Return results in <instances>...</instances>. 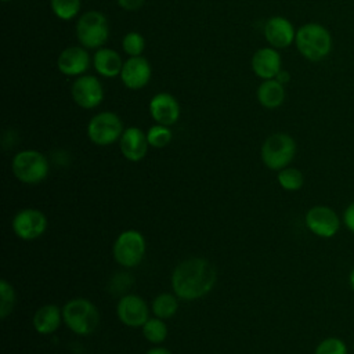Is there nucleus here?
Returning <instances> with one entry per match:
<instances>
[{
	"label": "nucleus",
	"instance_id": "36",
	"mask_svg": "<svg viewBox=\"0 0 354 354\" xmlns=\"http://www.w3.org/2000/svg\"><path fill=\"white\" fill-rule=\"evenodd\" d=\"M353 351H354V342H353Z\"/></svg>",
	"mask_w": 354,
	"mask_h": 354
},
{
	"label": "nucleus",
	"instance_id": "17",
	"mask_svg": "<svg viewBox=\"0 0 354 354\" xmlns=\"http://www.w3.org/2000/svg\"><path fill=\"white\" fill-rule=\"evenodd\" d=\"M252 71L256 76L263 80L275 79L282 66V59L277 48L274 47H263L259 48L250 61Z\"/></svg>",
	"mask_w": 354,
	"mask_h": 354
},
{
	"label": "nucleus",
	"instance_id": "32",
	"mask_svg": "<svg viewBox=\"0 0 354 354\" xmlns=\"http://www.w3.org/2000/svg\"><path fill=\"white\" fill-rule=\"evenodd\" d=\"M275 79L279 82V83H282V84H285V83H288L289 82V79H290V76H289V73L286 72V71H279V73L275 76Z\"/></svg>",
	"mask_w": 354,
	"mask_h": 354
},
{
	"label": "nucleus",
	"instance_id": "14",
	"mask_svg": "<svg viewBox=\"0 0 354 354\" xmlns=\"http://www.w3.org/2000/svg\"><path fill=\"white\" fill-rule=\"evenodd\" d=\"M264 37L274 48H286L295 43L296 29L292 22L281 15L271 17L264 25Z\"/></svg>",
	"mask_w": 354,
	"mask_h": 354
},
{
	"label": "nucleus",
	"instance_id": "30",
	"mask_svg": "<svg viewBox=\"0 0 354 354\" xmlns=\"http://www.w3.org/2000/svg\"><path fill=\"white\" fill-rule=\"evenodd\" d=\"M343 224L351 234H354V201L348 203L343 212Z\"/></svg>",
	"mask_w": 354,
	"mask_h": 354
},
{
	"label": "nucleus",
	"instance_id": "25",
	"mask_svg": "<svg viewBox=\"0 0 354 354\" xmlns=\"http://www.w3.org/2000/svg\"><path fill=\"white\" fill-rule=\"evenodd\" d=\"M142 333L151 343H160L166 339L167 328L160 318H151L142 325Z\"/></svg>",
	"mask_w": 354,
	"mask_h": 354
},
{
	"label": "nucleus",
	"instance_id": "4",
	"mask_svg": "<svg viewBox=\"0 0 354 354\" xmlns=\"http://www.w3.org/2000/svg\"><path fill=\"white\" fill-rule=\"evenodd\" d=\"M296 142L286 133H274L261 145V160L271 170H282L293 160Z\"/></svg>",
	"mask_w": 354,
	"mask_h": 354
},
{
	"label": "nucleus",
	"instance_id": "11",
	"mask_svg": "<svg viewBox=\"0 0 354 354\" xmlns=\"http://www.w3.org/2000/svg\"><path fill=\"white\" fill-rule=\"evenodd\" d=\"M47 228L46 216L36 209H24L12 218V230L17 236L25 241L39 238Z\"/></svg>",
	"mask_w": 354,
	"mask_h": 354
},
{
	"label": "nucleus",
	"instance_id": "15",
	"mask_svg": "<svg viewBox=\"0 0 354 354\" xmlns=\"http://www.w3.org/2000/svg\"><path fill=\"white\" fill-rule=\"evenodd\" d=\"M149 113L156 123L171 126L180 118V104L174 95L158 93L149 101Z\"/></svg>",
	"mask_w": 354,
	"mask_h": 354
},
{
	"label": "nucleus",
	"instance_id": "1",
	"mask_svg": "<svg viewBox=\"0 0 354 354\" xmlns=\"http://www.w3.org/2000/svg\"><path fill=\"white\" fill-rule=\"evenodd\" d=\"M216 282L214 266L202 257L181 261L173 271L171 286L177 297L195 300L205 296Z\"/></svg>",
	"mask_w": 354,
	"mask_h": 354
},
{
	"label": "nucleus",
	"instance_id": "21",
	"mask_svg": "<svg viewBox=\"0 0 354 354\" xmlns=\"http://www.w3.org/2000/svg\"><path fill=\"white\" fill-rule=\"evenodd\" d=\"M62 313L55 304H46L40 307L33 315V326L41 335L53 333L61 324Z\"/></svg>",
	"mask_w": 354,
	"mask_h": 354
},
{
	"label": "nucleus",
	"instance_id": "31",
	"mask_svg": "<svg viewBox=\"0 0 354 354\" xmlns=\"http://www.w3.org/2000/svg\"><path fill=\"white\" fill-rule=\"evenodd\" d=\"M119 7L126 11H137L145 3V0H116Z\"/></svg>",
	"mask_w": 354,
	"mask_h": 354
},
{
	"label": "nucleus",
	"instance_id": "22",
	"mask_svg": "<svg viewBox=\"0 0 354 354\" xmlns=\"http://www.w3.org/2000/svg\"><path fill=\"white\" fill-rule=\"evenodd\" d=\"M177 308H178L177 299L174 295H170V293H160L152 301V311L160 319L173 317Z\"/></svg>",
	"mask_w": 354,
	"mask_h": 354
},
{
	"label": "nucleus",
	"instance_id": "13",
	"mask_svg": "<svg viewBox=\"0 0 354 354\" xmlns=\"http://www.w3.org/2000/svg\"><path fill=\"white\" fill-rule=\"evenodd\" d=\"M90 66V55L83 46L64 48L57 58V68L65 76H82Z\"/></svg>",
	"mask_w": 354,
	"mask_h": 354
},
{
	"label": "nucleus",
	"instance_id": "23",
	"mask_svg": "<svg viewBox=\"0 0 354 354\" xmlns=\"http://www.w3.org/2000/svg\"><path fill=\"white\" fill-rule=\"evenodd\" d=\"M278 183L286 191H297L304 184V176L299 169L285 167L278 171Z\"/></svg>",
	"mask_w": 354,
	"mask_h": 354
},
{
	"label": "nucleus",
	"instance_id": "5",
	"mask_svg": "<svg viewBox=\"0 0 354 354\" xmlns=\"http://www.w3.org/2000/svg\"><path fill=\"white\" fill-rule=\"evenodd\" d=\"M76 37L86 48H101L109 37L106 17L100 11H87L77 19Z\"/></svg>",
	"mask_w": 354,
	"mask_h": 354
},
{
	"label": "nucleus",
	"instance_id": "33",
	"mask_svg": "<svg viewBox=\"0 0 354 354\" xmlns=\"http://www.w3.org/2000/svg\"><path fill=\"white\" fill-rule=\"evenodd\" d=\"M145 354H171V353L163 347H155V348H151L149 351H147Z\"/></svg>",
	"mask_w": 354,
	"mask_h": 354
},
{
	"label": "nucleus",
	"instance_id": "9",
	"mask_svg": "<svg viewBox=\"0 0 354 354\" xmlns=\"http://www.w3.org/2000/svg\"><path fill=\"white\" fill-rule=\"evenodd\" d=\"M306 227L319 238H332L340 230V218L337 213L324 205L313 206L304 217Z\"/></svg>",
	"mask_w": 354,
	"mask_h": 354
},
{
	"label": "nucleus",
	"instance_id": "28",
	"mask_svg": "<svg viewBox=\"0 0 354 354\" xmlns=\"http://www.w3.org/2000/svg\"><path fill=\"white\" fill-rule=\"evenodd\" d=\"M314 354H348V348L344 340L336 336H330L319 342Z\"/></svg>",
	"mask_w": 354,
	"mask_h": 354
},
{
	"label": "nucleus",
	"instance_id": "26",
	"mask_svg": "<svg viewBox=\"0 0 354 354\" xmlns=\"http://www.w3.org/2000/svg\"><path fill=\"white\" fill-rule=\"evenodd\" d=\"M171 137L173 136H171V130L169 129V126L159 124V123L149 127V130L147 131L148 144L155 148L166 147L171 141Z\"/></svg>",
	"mask_w": 354,
	"mask_h": 354
},
{
	"label": "nucleus",
	"instance_id": "10",
	"mask_svg": "<svg viewBox=\"0 0 354 354\" xmlns=\"http://www.w3.org/2000/svg\"><path fill=\"white\" fill-rule=\"evenodd\" d=\"M73 101L84 109L98 106L104 100V88L101 82L91 75L77 76L71 87Z\"/></svg>",
	"mask_w": 354,
	"mask_h": 354
},
{
	"label": "nucleus",
	"instance_id": "12",
	"mask_svg": "<svg viewBox=\"0 0 354 354\" xmlns=\"http://www.w3.org/2000/svg\"><path fill=\"white\" fill-rule=\"evenodd\" d=\"M152 69L147 58L142 55L129 57L122 68V83L130 90H140L145 87L151 79Z\"/></svg>",
	"mask_w": 354,
	"mask_h": 354
},
{
	"label": "nucleus",
	"instance_id": "7",
	"mask_svg": "<svg viewBox=\"0 0 354 354\" xmlns=\"http://www.w3.org/2000/svg\"><path fill=\"white\" fill-rule=\"evenodd\" d=\"M123 131L120 118L111 111L94 115L87 124V136L97 145H109L116 140H120Z\"/></svg>",
	"mask_w": 354,
	"mask_h": 354
},
{
	"label": "nucleus",
	"instance_id": "27",
	"mask_svg": "<svg viewBox=\"0 0 354 354\" xmlns=\"http://www.w3.org/2000/svg\"><path fill=\"white\" fill-rule=\"evenodd\" d=\"M122 47L129 57L141 55L145 48V39L138 32H129L122 40Z\"/></svg>",
	"mask_w": 354,
	"mask_h": 354
},
{
	"label": "nucleus",
	"instance_id": "8",
	"mask_svg": "<svg viewBox=\"0 0 354 354\" xmlns=\"http://www.w3.org/2000/svg\"><path fill=\"white\" fill-rule=\"evenodd\" d=\"M145 253L144 236L134 230L122 232L113 245V257L123 267L137 266Z\"/></svg>",
	"mask_w": 354,
	"mask_h": 354
},
{
	"label": "nucleus",
	"instance_id": "16",
	"mask_svg": "<svg viewBox=\"0 0 354 354\" xmlns=\"http://www.w3.org/2000/svg\"><path fill=\"white\" fill-rule=\"evenodd\" d=\"M118 318L127 326H142L148 321L147 303L136 295H126L118 303Z\"/></svg>",
	"mask_w": 354,
	"mask_h": 354
},
{
	"label": "nucleus",
	"instance_id": "6",
	"mask_svg": "<svg viewBox=\"0 0 354 354\" xmlns=\"http://www.w3.org/2000/svg\"><path fill=\"white\" fill-rule=\"evenodd\" d=\"M14 176L25 184H37L48 173V162L43 153L33 149L18 152L12 159Z\"/></svg>",
	"mask_w": 354,
	"mask_h": 354
},
{
	"label": "nucleus",
	"instance_id": "2",
	"mask_svg": "<svg viewBox=\"0 0 354 354\" xmlns=\"http://www.w3.org/2000/svg\"><path fill=\"white\" fill-rule=\"evenodd\" d=\"M295 44L297 51L308 61L325 59L332 51V35L318 22H307L296 30Z\"/></svg>",
	"mask_w": 354,
	"mask_h": 354
},
{
	"label": "nucleus",
	"instance_id": "3",
	"mask_svg": "<svg viewBox=\"0 0 354 354\" xmlns=\"http://www.w3.org/2000/svg\"><path fill=\"white\" fill-rule=\"evenodd\" d=\"M62 319L75 333L90 335L98 326L100 314L91 301L86 299H73L64 306Z\"/></svg>",
	"mask_w": 354,
	"mask_h": 354
},
{
	"label": "nucleus",
	"instance_id": "20",
	"mask_svg": "<svg viewBox=\"0 0 354 354\" xmlns=\"http://www.w3.org/2000/svg\"><path fill=\"white\" fill-rule=\"evenodd\" d=\"M257 100L261 106L275 109L285 101V87L277 79L263 80L257 88Z\"/></svg>",
	"mask_w": 354,
	"mask_h": 354
},
{
	"label": "nucleus",
	"instance_id": "34",
	"mask_svg": "<svg viewBox=\"0 0 354 354\" xmlns=\"http://www.w3.org/2000/svg\"><path fill=\"white\" fill-rule=\"evenodd\" d=\"M348 285H350L351 290L354 292V267L351 268V271H350V274H348Z\"/></svg>",
	"mask_w": 354,
	"mask_h": 354
},
{
	"label": "nucleus",
	"instance_id": "29",
	"mask_svg": "<svg viewBox=\"0 0 354 354\" xmlns=\"http://www.w3.org/2000/svg\"><path fill=\"white\" fill-rule=\"evenodd\" d=\"M0 317L6 318L14 308L15 304V293L12 286L6 281H0Z\"/></svg>",
	"mask_w": 354,
	"mask_h": 354
},
{
	"label": "nucleus",
	"instance_id": "18",
	"mask_svg": "<svg viewBox=\"0 0 354 354\" xmlns=\"http://www.w3.org/2000/svg\"><path fill=\"white\" fill-rule=\"evenodd\" d=\"M148 138L138 127H129L120 137V151L123 156L131 162L141 160L148 151Z\"/></svg>",
	"mask_w": 354,
	"mask_h": 354
},
{
	"label": "nucleus",
	"instance_id": "24",
	"mask_svg": "<svg viewBox=\"0 0 354 354\" xmlns=\"http://www.w3.org/2000/svg\"><path fill=\"white\" fill-rule=\"evenodd\" d=\"M50 6L55 17L62 21L73 19L80 11V0H50Z\"/></svg>",
	"mask_w": 354,
	"mask_h": 354
},
{
	"label": "nucleus",
	"instance_id": "19",
	"mask_svg": "<svg viewBox=\"0 0 354 354\" xmlns=\"http://www.w3.org/2000/svg\"><path fill=\"white\" fill-rule=\"evenodd\" d=\"M123 61L120 54L109 47H101L97 48L94 57H93V65L97 73H100L104 77H115L120 76Z\"/></svg>",
	"mask_w": 354,
	"mask_h": 354
},
{
	"label": "nucleus",
	"instance_id": "35",
	"mask_svg": "<svg viewBox=\"0 0 354 354\" xmlns=\"http://www.w3.org/2000/svg\"><path fill=\"white\" fill-rule=\"evenodd\" d=\"M3 3H8V1H11V0H1Z\"/></svg>",
	"mask_w": 354,
	"mask_h": 354
}]
</instances>
